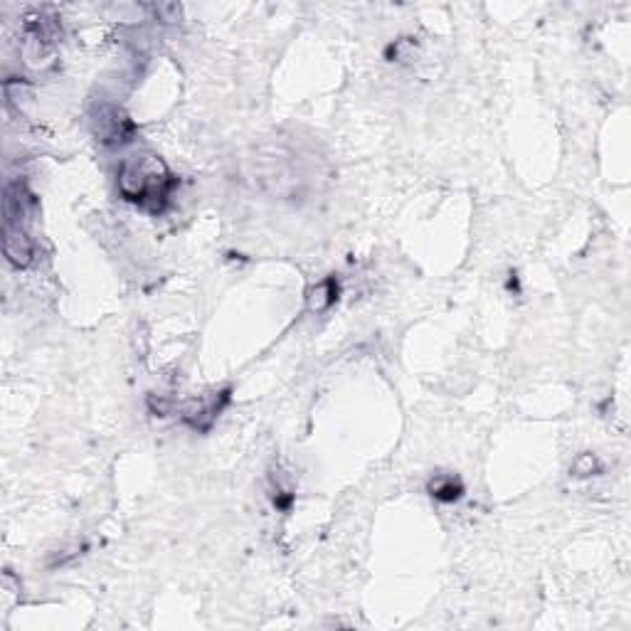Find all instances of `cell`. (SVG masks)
I'll use <instances>...</instances> for the list:
<instances>
[{"label":"cell","mask_w":631,"mask_h":631,"mask_svg":"<svg viewBox=\"0 0 631 631\" xmlns=\"http://www.w3.org/2000/svg\"><path fill=\"white\" fill-rule=\"evenodd\" d=\"M338 296H341V284H338V279L331 274V277L321 279L318 284H314L306 291V309H309L311 314H326V311L336 304Z\"/></svg>","instance_id":"obj_7"},{"label":"cell","mask_w":631,"mask_h":631,"mask_svg":"<svg viewBox=\"0 0 631 631\" xmlns=\"http://www.w3.org/2000/svg\"><path fill=\"white\" fill-rule=\"evenodd\" d=\"M146 405L148 410H151V415L156 417H168L173 412V402L163 395H148Z\"/></svg>","instance_id":"obj_11"},{"label":"cell","mask_w":631,"mask_h":631,"mask_svg":"<svg viewBox=\"0 0 631 631\" xmlns=\"http://www.w3.org/2000/svg\"><path fill=\"white\" fill-rule=\"evenodd\" d=\"M116 188L126 203L139 205L151 215H163L178 188V176L156 153H136L121 161Z\"/></svg>","instance_id":"obj_2"},{"label":"cell","mask_w":631,"mask_h":631,"mask_svg":"<svg viewBox=\"0 0 631 631\" xmlns=\"http://www.w3.org/2000/svg\"><path fill=\"white\" fill-rule=\"evenodd\" d=\"M3 254L15 269H28L35 262V242L30 237L28 225L3 220Z\"/></svg>","instance_id":"obj_6"},{"label":"cell","mask_w":631,"mask_h":631,"mask_svg":"<svg viewBox=\"0 0 631 631\" xmlns=\"http://www.w3.org/2000/svg\"><path fill=\"white\" fill-rule=\"evenodd\" d=\"M570 474L575 476V479H590V476H599L602 474V461L597 459V454L582 452L575 461H572Z\"/></svg>","instance_id":"obj_9"},{"label":"cell","mask_w":631,"mask_h":631,"mask_svg":"<svg viewBox=\"0 0 631 631\" xmlns=\"http://www.w3.org/2000/svg\"><path fill=\"white\" fill-rule=\"evenodd\" d=\"M296 501V491L294 486L284 484L281 481V476H274V486H272V503L277 511H291V506H294Z\"/></svg>","instance_id":"obj_10"},{"label":"cell","mask_w":631,"mask_h":631,"mask_svg":"<svg viewBox=\"0 0 631 631\" xmlns=\"http://www.w3.org/2000/svg\"><path fill=\"white\" fill-rule=\"evenodd\" d=\"M23 30L25 37H28V45L35 47L37 55L50 50L62 35L60 18L55 13H50V10H30V13H25Z\"/></svg>","instance_id":"obj_5"},{"label":"cell","mask_w":631,"mask_h":631,"mask_svg":"<svg viewBox=\"0 0 631 631\" xmlns=\"http://www.w3.org/2000/svg\"><path fill=\"white\" fill-rule=\"evenodd\" d=\"M464 481L456 474H434L427 481V493L437 503H456L464 496Z\"/></svg>","instance_id":"obj_8"},{"label":"cell","mask_w":631,"mask_h":631,"mask_svg":"<svg viewBox=\"0 0 631 631\" xmlns=\"http://www.w3.org/2000/svg\"><path fill=\"white\" fill-rule=\"evenodd\" d=\"M230 400H232L230 387L205 392V395L193 397V400H188L183 407H180V420H183V424H188L193 432L205 434L215 427V422L220 420L222 412L227 410Z\"/></svg>","instance_id":"obj_4"},{"label":"cell","mask_w":631,"mask_h":631,"mask_svg":"<svg viewBox=\"0 0 631 631\" xmlns=\"http://www.w3.org/2000/svg\"><path fill=\"white\" fill-rule=\"evenodd\" d=\"M249 180L279 200L306 198L321 180L318 161L289 143H267L249 158Z\"/></svg>","instance_id":"obj_1"},{"label":"cell","mask_w":631,"mask_h":631,"mask_svg":"<svg viewBox=\"0 0 631 631\" xmlns=\"http://www.w3.org/2000/svg\"><path fill=\"white\" fill-rule=\"evenodd\" d=\"M87 124L94 139L106 148H124L139 136L136 121L126 114L124 106L111 102V99H97L89 106Z\"/></svg>","instance_id":"obj_3"}]
</instances>
